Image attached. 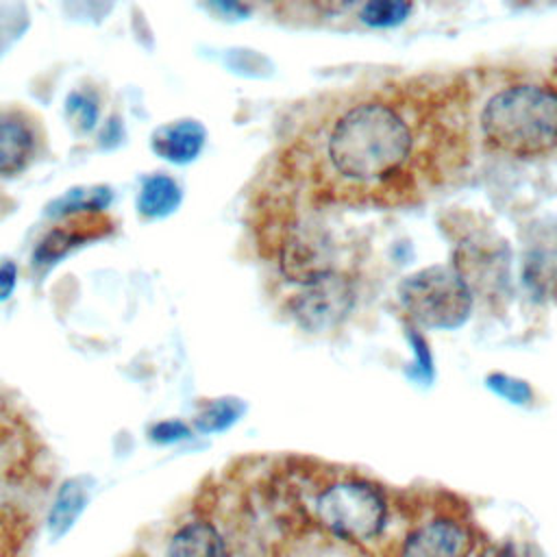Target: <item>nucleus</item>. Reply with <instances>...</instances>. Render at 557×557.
Here are the masks:
<instances>
[{
	"label": "nucleus",
	"mask_w": 557,
	"mask_h": 557,
	"mask_svg": "<svg viewBox=\"0 0 557 557\" xmlns=\"http://www.w3.org/2000/svg\"><path fill=\"white\" fill-rule=\"evenodd\" d=\"M355 281L348 272H337L313 285L296 289L285 305L289 315L307 331H329L337 326L355 305Z\"/></svg>",
	"instance_id": "7"
},
{
	"label": "nucleus",
	"mask_w": 557,
	"mask_h": 557,
	"mask_svg": "<svg viewBox=\"0 0 557 557\" xmlns=\"http://www.w3.org/2000/svg\"><path fill=\"white\" fill-rule=\"evenodd\" d=\"M481 557H520L511 546H498V548H485Z\"/></svg>",
	"instance_id": "20"
},
{
	"label": "nucleus",
	"mask_w": 557,
	"mask_h": 557,
	"mask_svg": "<svg viewBox=\"0 0 557 557\" xmlns=\"http://www.w3.org/2000/svg\"><path fill=\"white\" fill-rule=\"evenodd\" d=\"M479 133L492 152L507 157L557 150V85L516 81L498 87L479 111Z\"/></svg>",
	"instance_id": "3"
},
{
	"label": "nucleus",
	"mask_w": 557,
	"mask_h": 557,
	"mask_svg": "<svg viewBox=\"0 0 557 557\" xmlns=\"http://www.w3.org/2000/svg\"><path fill=\"white\" fill-rule=\"evenodd\" d=\"M470 102L459 76L411 78L355 94L292 139L278 157V174L324 202H416L468 163Z\"/></svg>",
	"instance_id": "1"
},
{
	"label": "nucleus",
	"mask_w": 557,
	"mask_h": 557,
	"mask_svg": "<svg viewBox=\"0 0 557 557\" xmlns=\"http://www.w3.org/2000/svg\"><path fill=\"white\" fill-rule=\"evenodd\" d=\"M15 281H17L15 263H11V261L0 263V300L11 296V292L15 287Z\"/></svg>",
	"instance_id": "19"
},
{
	"label": "nucleus",
	"mask_w": 557,
	"mask_h": 557,
	"mask_svg": "<svg viewBox=\"0 0 557 557\" xmlns=\"http://www.w3.org/2000/svg\"><path fill=\"white\" fill-rule=\"evenodd\" d=\"M67 115L70 120L81 128V131H89L96 120H98V102L91 94L87 91H74L67 98Z\"/></svg>",
	"instance_id": "16"
},
{
	"label": "nucleus",
	"mask_w": 557,
	"mask_h": 557,
	"mask_svg": "<svg viewBox=\"0 0 557 557\" xmlns=\"http://www.w3.org/2000/svg\"><path fill=\"white\" fill-rule=\"evenodd\" d=\"M307 520L335 540L368 544L376 540L389 518L385 490L352 470H320L292 463Z\"/></svg>",
	"instance_id": "2"
},
{
	"label": "nucleus",
	"mask_w": 557,
	"mask_h": 557,
	"mask_svg": "<svg viewBox=\"0 0 557 557\" xmlns=\"http://www.w3.org/2000/svg\"><path fill=\"white\" fill-rule=\"evenodd\" d=\"M479 535L457 511L435 509L413 522L400 537L396 557H481Z\"/></svg>",
	"instance_id": "6"
},
{
	"label": "nucleus",
	"mask_w": 557,
	"mask_h": 557,
	"mask_svg": "<svg viewBox=\"0 0 557 557\" xmlns=\"http://www.w3.org/2000/svg\"><path fill=\"white\" fill-rule=\"evenodd\" d=\"M450 268L474 298L496 305L509 296L511 252L490 228H468L453 246Z\"/></svg>",
	"instance_id": "5"
},
{
	"label": "nucleus",
	"mask_w": 557,
	"mask_h": 557,
	"mask_svg": "<svg viewBox=\"0 0 557 557\" xmlns=\"http://www.w3.org/2000/svg\"><path fill=\"white\" fill-rule=\"evenodd\" d=\"M487 385L498 394L503 396L505 400L509 403H516V405H527L531 398H533V392L531 387L520 381V379H513V376H507V374H490L487 376Z\"/></svg>",
	"instance_id": "17"
},
{
	"label": "nucleus",
	"mask_w": 557,
	"mask_h": 557,
	"mask_svg": "<svg viewBox=\"0 0 557 557\" xmlns=\"http://www.w3.org/2000/svg\"><path fill=\"white\" fill-rule=\"evenodd\" d=\"M191 435V429L183 420H161L150 426V440L157 444H174Z\"/></svg>",
	"instance_id": "18"
},
{
	"label": "nucleus",
	"mask_w": 557,
	"mask_h": 557,
	"mask_svg": "<svg viewBox=\"0 0 557 557\" xmlns=\"http://www.w3.org/2000/svg\"><path fill=\"white\" fill-rule=\"evenodd\" d=\"M181 202V187L165 174H152L144 181L137 209L146 218H163L172 213Z\"/></svg>",
	"instance_id": "13"
},
{
	"label": "nucleus",
	"mask_w": 557,
	"mask_h": 557,
	"mask_svg": "<svg viewBox=\"0 0 557 557\" xmlns=\"http://www.w3.org/2000/svg\"><path fill=\"white\" fill-rule=\"evenodd\" d=\"M411 11L409 2H396V0H376L368 2L361 9V20L370 26H392L407 17Z\"/></svg>",
	"instance_id": "15"
},
{
	"label": "nucleus",
	"mask_w": 557,
	"mask_h": 557,
	"mask_svg": "<svg viewBox=\"0 0 557 557\" xmlns=\"http://www.w3.org/2000/svg\"><path fill=\"white\" fill-rule=\"evenodd\" d=\"M44 133L39 122L22 109H0V176L22 174L39 157Z\"/></svg>",
	"instance_id": "8"
},
{
	"label": "nucleus",
	"mask_w": 557,
	"mask_h": 557,
	"mask_svg": "<svg viewBox=\"0 0 557 557\" xmlns=\"http://www.w3.org/2000/svg\"><path fill=\"white\" fill-rule=\"evenodd\" d=\"M244 403L237 398H218L196 413L194 426L198 433H220L226 431L231 424H235L244 413Z\"/></svg>",
	"instance_id": "14"
},
{
	"label": "nucleus",
	"mask_w": 557,
	"mask_h": 557,
	"mask_svg": "<svg viewBox=\"0 0 557 557\" xmlns=\"http://www.w3.org/2000/svg\"><path fill=\"white\" fill-rule=\"evenodd\" d=\"M89 503V487L78 479H67L59 485L48 513H46V531L52 540H61L67 535L78 518L83 516Z\"/></svg>",
	"instance_id": "11"
},
{
	"label": "nucleus",
	"mask_w": 557,
	"mask_h": 557,
	"mask_svg": "<svg viewBox=\"0 0 557 557\" xmlns=\"http://www.w3.org/2000/svg\"><path fill=\"white\" fill-rule=\"evenodd\" d=\"M405 315L424 329H457L470 311L474 296L450 265H429L398 285Z\"/></svg>",
	"instance_id": "4"
},
{
	"label": "nucleus",
	"mask_w": 557,
	"mask_h": 557,
	"mask_svg": "<svg viewBox=\"0 0 557 557\" xmlns=\"http://www.w3.org/2000/svg\"><path fill=\"white\" fill-rule=\"evenodd\" d=\"M111 231V220L102 211H85L72 215L65 224L54 226L37 246L35 263H54L59 257H65L74 246H81L87 239L102 237Z\"/></svg>",
	"instance_id": "10"
},
{
	"label": "nucleus",
	"mask_w": 557,
	"mask_h": 557,
	"mask_svg": "<svg viewBox=\"0 0 557 557\" xmlns=\"http://www.w3.org/2000/svg\"><path fill=\"white\" fill-rule=\"evenodd\" d=\"M205 144V128L194 120L168 124L154 133L152 148L159 157L172 163H187L196 159Z\"/></svg>",
	"instance_id": "12"
},
{
	"label": "nucleus",
	"mask_w": 557,
	"mask_h": 557,
	"mask_svg": "<svg viewBox=\"0 0 557 557\" xmlns=\"http://www.w3.org/2000/svg\"><path fill=\"white\" fill-rule=\"evenodd\" d=\"M163 557H235L233 544L211 509H198L168 537Z\"/></svg>",
	"instance_id": "9"
}]
</instances>
